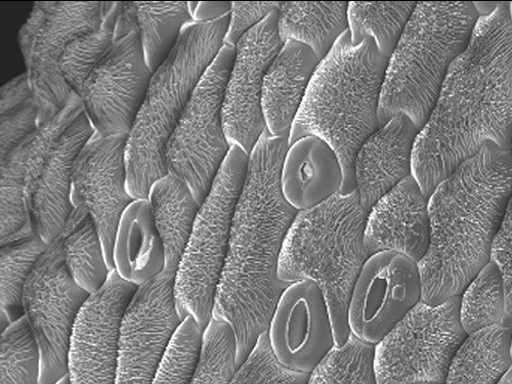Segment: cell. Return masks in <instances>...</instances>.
<instances>
[{"instance_id":"cell-34","label":"cell","mask_w":512,"mask_h":384,"mask_svg":"<svg viewBox=\"0 0 512 384\" xmlns=\"http://www.w3.org/2000/svg\"><path fill=\"white\" fill-rule=\"evenodd\" d=\"M119 12L120 2H114L102 24L73 40L64 53L62 74L71 90L79 97L84 82L113 44Z\"/></svg>"},{"instance_id":"cell-39","label":"cell","mask_w":512,"mask_h":384,"mask_svg":"<svg viewBox=\"0 0 512 384\" xmlns=\"http://www.w3.org/2000/svg\"><path fill=\"white\" fill-rule=\"evenodd\" d=\"M311 374L292 371L276 359L268 331L263 333L230 384H309Z\"/></svg>"},{"instance_id":"cell-3","label":"cell","mask_w":512,"mask_h":384,"mask_svg":"<svg viewBox=\"0 0 512 384\" xmlns=\"http://www.w3.org/2000/svg\"><path fill=\"white\" fill-rule=\"evenodd\" d=\"M511 197L512 153L491 142L438 186L429 199L430 247L418 264L422 302L461 296L488 265Z\"/></svg>"},{"instance_id":"cell-21","label":"cell","mask_w":512,"mask_h":384,"mask_svg":"<svg viewBox=\"0 0 512 384\" xmlns=\"http://www.w3.org/2000/svg\"><path fill=\"white\" fill-rule=\"evenodd\" d=\"M430 242L429 199L410 176L381 197L368 212L364 247L369 256L394 251L418 265Z\"/></svg>"},{"instance_id":"cell-29","label":"cell","mask_w":512,"mask_h":384,"mask_svg":"<svg viewBox=\"0 0 512 384\" xmlns=\"http://www.w3.org/2000/svg\"><path fill=\"white\" fill-rule=\"evenodd\" d=\"M62 237L70 275L82 289L96 293L106 284L112 271L96 224L83 203L72 204Z\"/></svg>"},{"instance_id":"cell-27","label":"cell","mask_w":512,"mask_h":384,"mask_svg":"<svg viewBox=\"0 0 512 384\" xmlns=\"http://www.w3.org/2000/svg\"><path fill=\"white\" fill-rule=\"evenodd\" d=\"M348 2L281 3L278 32L283 44L289 40L311 48L322 62L337 40L348 30Z\"/></svg>"},{"instance_id":"cell-13","label":"cell","mask_w":512,"mask_h":384,"mask_svg":"<svg viewBox=\"0 0 512 384\" xmlns=\"http://www.w3.org/2000/svg\"><path fill=\"white\" fill-rule=\"evenodd\" d=\"M177 274L163 272L139 286L120 327L116 384H152L184 320L176 302Z\"/></svg>"},{"instance_id":"cell-47","label":"cell","mask_w":512,"mask_h":384,"mask_svg":"<svg viewBox=\"0 0 512 384\" xmlns=\"http://www.w3.org/2000/svg\"><path fill=\"white\" fill-rule=\"evenodd\" d=\"M413 384H445V383H438V382H416Z\"/></svg>"},{"instance_id":"cell-22","label":"cell","mask_w":512,"mask_h":384,"mask_svg":"<svg viewBox=\"0 0 512 384\" xmlns=\"http://www.w3.org/2000/svg\"><path fill=\"white\" fill-rule=\"evenodd\" d=\"M419 131L406 115L394 117L371 135L355 159L357 192L363 208L374 204L412 176V155Z\"/></svg>"},{"instance_id":"cell-30","label":"cell","mask_w":512,"mask_h":384,"mask_svg":"<svg viewBox=\"0 0 512 384\" xmlns=\"http://www.w3.org/2000/svg\"><path fill=\"white\" fill-rule=\"evenodd\" d=\"M0 312L2 331L24 314L23 291L49 244L34 231L0 243Z\"/></svg>"},{"instance_id":"cell-35","label":"cell","mask_w":512,"mask_h":384,"mask_svg":"<svg viewBox=\"0 0 512 384\" xmlns=\"http://www.w3.org/2000/svg\"><path fill=\"white\" fill-rule=\"evenodd\" d=\"M40 352L26 316L0 337V384H39Z\"/></svg>"},{"instance_id":"cell-37","label":"cell","mask_w":512,"mask_h":384,"mask_svg":"<svg viewBox=\"0 0 512 384\" xmlns=\"http://www.w3.org/2000/svg\"><path fill=\"white\" fill-rule=\"evenodd\" d=\"M236 346L232 326L212 318L203 332L201 355L191 384H230L236 372Z\"/></svg>"},{"instance_id":"cell-45","label":"cell","mask_w":512,"mask_h":384,"mask_svg":"<svg viewBox=\"0 0 512 384\" xmlns=\"http://www.w3.org/2000/svg\"><path fill=\"white\" fill-rule=\"evenodd\" d=\"M498 384H512V366L502 377Z\"/></svg>"},{"instance_id":"cell-18","label":"cell","mask_w":512,"mask_h":384,"mask_svg":"<svg viewBox=\"0 0 512 384\" xmlns=\"http://www.w3.org/2000/svg\"><path fill=\"white\" fill-rule=\"evenodd\" d=\"M128 136L105 138L95 132L79 152L72 170V204L87 206L113 272L114 243L125 210L136 201L127 191L125 150Z\"/></svg>"},{"instance_id":"cell-1","label":"cell","mask_w":512,"mask_h":384,"mask_svg":"<svg viewBox=\"0 0 512 384\" xmlns=\"http://www.w3.org/2000/svg\"><path fill=\"white\" fill-rule=\"evenodd\" d=\"M489 142L511 151L512 21L504 3L480 17L418 133L412 176L423 195L430 199L462 162Z\"/></svg>"},{"instance_id":"cell-4","label":"cell","mask_w":512,"mask_h":384,"mask_svg":"<svg viewBox=\"0 0 512 384\" xmlns=\"http://www.w3.org/2000/svg\"><path fill=\"white\" fill-rule=\"evenodd\" d=\"M389 60L372 38L355 47L348 30L320 63L289 134V146L307 136L328 143L343 167L341 195L357 191L355 159L379 130L378 107Z\"/></svg>"},{"instance_id":"cell-32","label":"cell","mask_w":512,"mask_h":384,"mask_svg":"<svg viewBox=\"0 0 512 384\" xmlns=\"http://www.w3.org/2000/svg\"><path fill=\"white\" fill-rule=\"evenodd\" d=\"M417 3H363L349 6V25L355 47L372 38L380 55L390 61Z\"/></svg>"},{"instance_id":"cell-23","label":"cell","mask_w":512,"mask_h":384,"mask_svg":"<svg viewBox=\"0 0 512 384\" xmlns=\"http://www.w3.org/2000/svg\"><path fill=\"white\" fill-rule=\"evenodd\" d=\"M320 61L314 51L295 40L286 41L265 76L262 109L274 137L290 134Z\"/></svg>"},{"instance_id":"cell-49","label":"cell","mask_w":512,"mask_h":384,"mask_svg":"<svg viewBox=\"0 0 512 384\" xmlns=\"http://www.w3.org/2000/svg\"><path fill=\"white\" fill-rule=\"evenodd\" d=\"M511 153H512V143H511Z\"/></svg>"},{"instance_id":"cell-33","label":"cell","mask_w":512,"mask_h":384,"mask_svg":"<svg viewBox=\"0 0 512 384\" xmlns=\"http://www.w3.org/2000/svg\"><path fill=\"white\" fill-rule=\"evenodd\" d=\"M505 288L497 265L490 261L460 296L459 318L467 335L503 324Z\"/></svg>"},{"instance_id":"cell-44","label":"cell","mask_w":512,"mask_h":384,"mask_svg":"<svg viewBox=\"0 0 512 384\" xmlns=\"http://www.w3.org/2000/svg\"><path fill=\"white\" fill-rule=\"evenodd\" d=\"M193 19L196 23L220 20L232 12V3H189Z\"/></svg>"},{"instance_id":"cell-2","label":"cell","mask_w":512,"mask_h":384,"mask_svg":"<svg viewBox=\"0 0 512 384\" xmlns=\"http://www.w3.org/2000/svg\"><path fill=\"white\" fill-rule=\"evenodd\" d=\"M289 134L267 131L249 155L236 206L227 259L213 318L228 322L236 336V369L268 331L282 293L290 285L278 275L284 241L298 212L281 188Z\"/></svg>"},{"instance_id":"cell-42","label":"cell","mask_w":512,"mask_h":384,"mask_svg":"<svg viewBox=\"0 0 512 384\" xmlns=\"http://www.w3.org/2000/svg\"><path fill=\"white\" fill-rule=\"evenodd\" d=\"M281 3L255 2L232 3L230 26L225 38V46L235 48L239 40L270 14L277 12Z\"/></svg>"},{"instance_id":"cell-25","label":"cell","mask_w":512,"mask_h":384,"mask_svg":"<svg viewBox=\"0 0 512 384\" xmlns=\"http://www.w3.org/2000/svg\"><path fill=\"white\" fill-rule=\"evenodd\" d=\"M114 268L141 286L165 271V250L148 200H136L123 213L113 252Z\"/></svg>"},{"instance_id":"cell-20","label":"cell","mask_w":512,"mask_h":384,"mask_svg":"<svg viewBox=\"0 0 512 384\" xmlns=\"http://www.w3.org/2000/svg\"><path fill=\"white\" fill-rule=\"evenodd\" d=\"M94 134L87 114L81 112L55 141L36 174L25 185L33 231L49 245L63 235L72 211L73 165Z\"/></svg>"},{"instance_id":"cell-26","label":"cell","mask_w":512,"mask_h":384,"mask_svg":"<svg viewBox=\"0 0 512 384\" xmlns=\"http://www.w3.org/2000/svg\"><path fill=\"white\" fill-rule=\"evenodd\" d=\"M148 201L165 250V272L177 274L200 205L188 186L170 175L153 185Z\"/></svg>"},{"instance_id":"cell-41","label":"cell","mask_w":512,"mask_h":384,"mask_svg":"<svg viewBox=\"0 0 512 384\" xmlns=\"http://www.w3.org/2000/svg\"><path fill=\"white\" fill-rule=\"evenodd\" d=\"M491 261L499 268L505 288L503 324L512 328V197L491 247Z\"/></svg>"},{"instance_id":"cell-8","label":"cell","mask_w":512,"mask_h":384,"mask_svg":"<svg viewBox=\"0 0 512 384\" xmlns=\"http://www.w3.org/2000/svg\"><path fill=\"white\" fill-rule=\"evenodd\" d=\"M248 160L245 151L232 146L200 206L177 272L175 295L179 314L183 320L193 317L203 331L213 318Z\"/></svg>"},{"instance_id":"cell-10","label":"cell","mask_w":512,"mask_h":384,"mask_svg":"<svg viewBox=\"0 0 512 384\" xmlns=\"http://www.w3.org/2000/svg\"><path fill=\"white\" fill-rule=\"evenodd\" d=\"M152 76L135 2H120L113 44L84 82L80 96L95 132L105 138L130 136Z\"/></svg>"},{"instance_id":"cell-9","label":"cell","mask_w":512,"mask_h":384,"mask_svg":"<svg viewBox=\"0 0 512 384\" xmlns=\"http://www.w3.org/2000/svg\"><path fill=\"white\" fill-rule=\"evenodd\" d=\"M235 48L225 46L194 91L165 149L168 175L186 184L201 206L231 151L223 107Z\"/></svg>"},{"instance_id":"cell-6","label":"cell","mask_w":512,"mask_h":384,"mask_svg":"<svg viewBox=\"0 0 512 384\" xmlns=\"http://www.w3.org/2000/svg\"><path fill=\"white\" fill-rule=\"evenodd\" d=\"M479 19L475 3H417L384 76L379 128L406 115L422 130L450 66L466 50Z\"/></svg>"},{"instance_id":"cell-36","label":"cell","mask_w":512,"mask_h":384,"mask_svg":"<svg viewBox=\"0 0 512 384\" xmlns=\"http://www.w3.org/2000/svg\"><path fill=\"white\" fill-rule=\"evenodd\" d=\"M373 362L374 346L351 334L311 374L309 384H377Z\"/></svg>"},{"instance_id":"cell-46","label":"cell","mask_w":512,"mask_h":384,"mask_svg":"<svg viewBox=\"0 0 512 384\" xmlns=\"http://www.w3.org/2000/svg\"><path fill=\"white\" fill-rule=\"evenodd\" d=\"M57 384H71V381H70V377L69 375H67L66 377H64L60 382H58Z\"/></svg>"},{"instance_id":"cell-17","label":"cell","mask_w":512,"mask_h":384,"mask_svg":"<svg viewBox=\"0 0 512 384\" xmlns=\"http://www.w3.org/2000/svg\"><path fill=\"white\" fill-rule=\"evenodd\" d=\"M138 288L113 271L85 303L71 336V384H116L121 322Z\"/></svg>"},{"instance_id":"cell-24","label":"cell","mask_w":512,"mask_h":384,"mask_svg":"<svg viewBox=\"0 0 512 384\" xmlns=\"http://www.w3.org/2000/svg\"><path fill=\"white\" fill-rule=\"evenodd\" d=\"M344 173L331 146L316 136H307L289 146L281 173L286 201L297 211L319 206L340 193Z\"/></svg>"},{"instance_id":"cell-38","label":"cell","mask_w":512,"mask_h":384,"mask_svg":"<svg viewBox=\"0 0 512 384\" xmlns=\"http://www.w3.org/2000/svg\"><path fill=\"white\" fill-rule=\"evenodd\" d=\"M203 330L188 317L177 331L152 384H191L203 343Z\"/></svg>"},{"instance_id":"cell-5","label":"cell","mask_w":512,"mask_h":384,"mask_svg":"<svg viewBox=\"0 0 512 384\" xmlns=\"http://www.w3.org/2000/svg\"><path fill=\"white\" fill-rule=\"evenodd\" d=\"M367 216L357 191L337 194L298 212L280 255L278 275L283 282L310 280L323 292L337 347L344 346L352 334L350 300L370 258L364 247Z\"/></svg>"},{"instance_id":"cell-7","label":"cell","mask_w":512,"mask_h":384,"mask_svg":"<svg viewBox=\"0 0 512 384\" xmlns=\"http://www.w3.org/2000/svg\"><path fill=\"white\" fill-rule=\"evenodd\" d=\"M231 15L193 23L172 54L155 71L125 150L127 191L148 200L153 185L168 175L166 144L201 78L225 47Z\"/></svg>"},{"instance_id":"cell-43","label":"cell","mask_w":512,"mask_h":384,"mask_svg":"<svg viewBox=\"0 0 512 384\" xmlns=\"http://www.w3.org/2000/svg\"><path fill=\"white\" fill-rule=\"evenodd\" d=\"M51 7L52 2L35 3L29 18L21 27L19 33V44L24 61L28 59L34 36L41 24L44 23L47 18Z\"/></svg>"},{"instance_id":"cell-16","label":"cell","mask_w":512,"mask_h":384,"mask_svg":"<svg viewBox=\"0 0 512 384\" xmlns=\"http://www.w3.org/2000/svg\"><path fill=\"white\" fill-rule=\"evenodd\" d=\"M278 11L248 31L235 47V59L223 107L225 132L231 146L248 155L267 131L262 93L267 71L283 47Z\"/></svg>"},{"instance_id":"cell-31","label":"cell","mask_w":512,"mask_h":384,"mask_svg":"<svg viewBox=\"0 0 512 384\" xmlns=\"http://www.w3.org/2000/svg\"><path fill=\"white\" fill-rule=\"evenodd\" d=\"M146 61L154 74L176 48L193 19L188 2H135Z\"/></svg>"},{"instance_id":"cell-14","label":"cell","mask_w":512,"mask_h":384,"mask_svg":"<svg viewBox=\"0 0 512 384\" xmlns=\"http://www.w3.org/2000/svg\"><path fill=\"white\" fill-rule=\"evenodd\" d=\"M421 297L416 263L394 251L370 256L350 300L351 333L376 346L421 302Z\"/></svg>"},{"instance_id":"cell-12","label":"cell","mask_w":512,"mask_h":384,"mask_svg":"<svg viewBox=\"0 0 512 384\" xmlns=\"http://www.w3.org/2000/svg\"><path fill=\"white\" fill-rule=\"evenodd\" d=\"M92 294L70 275L63 237L49 245L23 291V310L40 352L39 384L69 375V350L76 320Z\"/></svg>"},{"instance_id":"cell-15","label":"cell","mask_w":512,"mask_h":384,"mask_svg":"<svg viewBox=\"0 0 512 384\" xmlns=\"http://www.w3.org/2000/svg\"><path fill=\"white\" fill-rule=\"evenodd\" d=\"M114 2H52L36 32L25 61L33 96L39 106V126L56 116L69 101L72 90L61 64L73 40L98 28Z\"/></svg>"},{"instance_id":"cell-40","label":"cell","mask_w":512,"mask_h":384,"mask_svg":"<svg viewBox=\"0 0 512 384\" xmlns=\"http://www.w3.org/2000/svg\"><path fill=\"white\" fill-rule=\"evenodd\" d=\"M39 106L35 98L0 111V161H4L39 127Z\"/></svg>"},{"instance_id":"cell-19","label":"cell","mask_w":512,"mask_h":384,"mask_svg":"<svg viewBox=\"0 0 512 384\" xmlns=\"http://www.w3.org/2000/svg\"><path fill=\"white\" fill-rule=\"evenodd\" d=\"M268 336L282 366L308 374L337 347L327 302L315 282H295L285 289L271 319Z\"/></svg>"},{"instance_id":"cell-11","label":"cell","mask_w":512,"mask_h":384,"mask_svg":"<svg viewBox=\"0 0 512 384\" xmlns=\"http://www.w3.org/2000/svg\"><path fill=\"white\" fill-rule=\"evenodd\" d=\"M460 296L439 306L420 302L374 346L377 384L445 383L450 364L466 339Z\"/></svg>"},{"instance_id":"cell-28","label":"cell","mask_w":512,"mask_h":384,"mask_svg":"<svg viewBox=\"0 0 512 384\" xmlns=\"http://www.w3.org/2000/svg\"><path fill=\"white\" fill-rule=\"evenodd\" d=\"M512 366V328L502 324L467 335L445 384H498Z\"/></svg>"},{"instance_id":"cell-48","label":"cell","mask_w":512,"mask_h":384,"mask_svg":"<svg viewBox=\"0 0 512 384\" xmlns=\"http://www.w3.org/2000/svg\"><path fill=\"white\" fill-rule=\"evenodd\" d=\"M509 14H510V18H511V21H512V3L509 4Z\"/></svg>"}]
</instances>
